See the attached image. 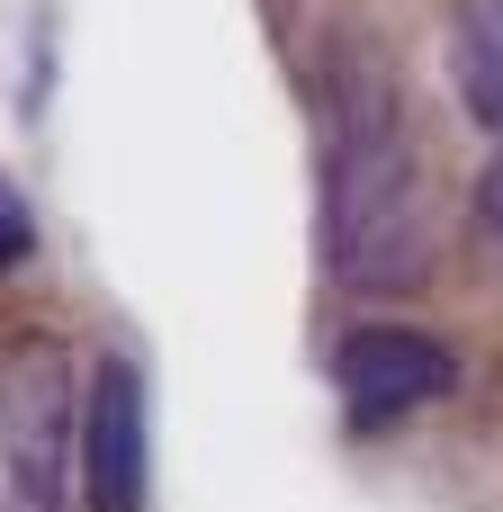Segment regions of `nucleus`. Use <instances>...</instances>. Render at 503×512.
Masks as SVG:
<instances>
[{
  "mask_svg": "<svg viewBox=\"0 0 503 512\" xmlns=\"http://www.w3.org/2000/svg\"><path fill=\"white\" fill-rule=\"evenodd\" d=\"M324 117H333L324 126V270L351 297H396L432 279L441 216H432V180H423L396 81L369 54H351L333 72Z\"/></svg>",
  "mask_w": 503,
  "mask_h": 512,
  "instance_id": "obj_1",
  "label": "nucleus"
},
{
  "mask_svg": "<svg viewBox=\"0 0 503 512\" xmlns=\"http://www.w3.org/2000/svg\"><path fill=\"white\" fill-rule=\"evenodd\" d=\"M81 477V405L54 333H18L0 351V512H63Z\"/></svg>",
  "mask_w": 503,
  "mask_h": 512,
  "instance_id": "obj_2",
  "label": "nucleus"
},
{
  "mask_svg": "<svg viewBox=\"0 0 503 512\" xmlns=\"http://www.w3.org/2000/svg\"><path fill=\"white\" fill-rule=\"evenodd\" d=\"M333 378H342L351 423L378 432V423H396V414H414V405H441V396L459 387V360H450L432 333H414V324H360V333H342Z\"/></svg>",
  "mask_w": 503,
  "mask_h": 512,
  "instance_id": "obj_3",
  "label": "nucleus"
},
{
  "mask_svg": "<svg viewBox=\"0 0 503 512\" xmlns=\"http://www.w3.org/2000/svg\"><path fill=\"white\" fill-rule=\"evenodd\" d=\"M144 486H153L144 378L126 360H99L90 396H81V504L90 512H144Z\"/></svg>",
  "mask_w": 503,
  "mask_h": 512,
  "instance_id": "obj_4",
  "label": "nucleus"
},
{
  "mask_svg": "<svg viewBox=\"0 0 503 512\" xmlns=\"http://www.w3.org/2000/svg\"><path fill=\"white\" fill-rule=\"evenodd\" d=\"M450 90L477 126L503 135V0H468L450 18Z\"/></svg>",
  "mask_w": 503,
  "mask_h": 512,
  "instance_id": "obj_5",
  "label": "nucleus"
},
{
  "mask_svg": "<svg viewBox=\"0 0 503 512\" xmlns=\"http://www.w3.org/2000/svg\"><path fill=\"white\" fill-rule=\"evenodd\" d=\"M36 252V225H27V207H18V189L0 180V270H18Z\"/></svg>",
  "mask_w": 503,
  "mask_h": 512,
  "instance_id": "obj_6",
  "label": "nucleus"
},
{
  "mask_svg": "<svg viewBox=\"0 0 503 512\" xmlns=\"http://www.w3.org/2000/svg\"><path fill=\"white\" fill-rule=\"evenodd\" d=\"M477 225L495 234V252H503V153L486 162V171H477Z\"/></svg>",
  "mask_w": 503,
  "mask_h": 512,
  "instance_id": "obj_7",
  "label": "nucleus"
}]
</instances>
